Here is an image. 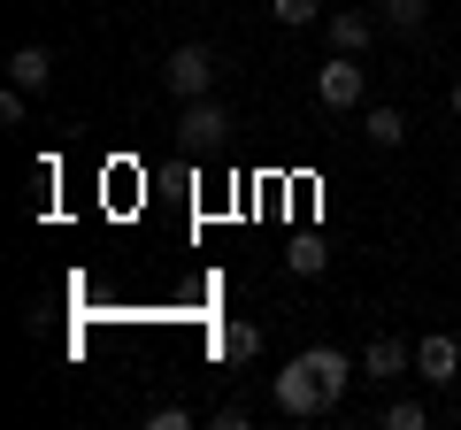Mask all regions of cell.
<instances>
[{
	"label": "cell",
	"instance_id": "cell-1",
	"mask_svg": "<svg viewBox=\"0 0 461 430\" xmlns=\"http://www.w3.org/2000/svg\"><path fill=\"white\" fill-rule=\"evenodd\" d=\"M269 399H277V415H293V423H315V415H330V392L315 384V369L300 362V354L277 369V377H269Z\"/></svg>",
	"mask_w": 461,
	"mask_h": 430
},
{
	"label": "cell",
	"instance_id": "cell-2",
	"mask_svg": "<svg viewBox=\"0 0 461 430\" xmlns=\"http://www.w3.org/2000/svg\"><path fill=\"white\" fill-rule=\"evenodd\" d=\"M162 85H169V100H208V93H215V47H200V39L169 47Z\"/></svg>",
	"mask_w": 461,
	"mask_h": 430
},
{
	"label": "cell",
	"instance_id": "cell-8",
	"mask_svg": "<svg viewBox=\"0 0 461 430\" xmlns=\"http://www.w3.org/2000/svg\"><path fill=\"white\" fill-rule=\"evenodd\" d=\"M300 362L315 369V384H323V392H330V408H339V399L354 392V362H346L339 346H308V354H300Z\"/></svg>",
	"mask_w": 461,
	"mask_h": 430
},
{
	"label": "cell",
	"instance_id": "cell-17",
	"mask_svg": "<svg viewBox=\"0 0 461 430\" xmlns=\"http://www.w3.org/2000/svg\"><path fill=\"white\" fill-rule=\"evenodd\" d=\"M208 423H215V430H247V408H239V399H223V408H215Z\"/></svg>",
	"mask_w": 461,
	"mask_h": 430
},
{
	"label": "cell",
	"instance_id": "cell-3",
	"mask_svg": "<svg viewBox=\"0 0 461 430\" xmlns=\"http://www.w3.org/2000/svg\"><path fill=\"white\" fill-rule=\"evenodd\" d=\"M315 100L323 108H339V116H354L369 100V69H362V54H330L323 69H315Z\"/></svg>",
	"mask_w": 461,
	"mask_h": 430
},
{
	"label": "cell",
	"instance_id": "cell-18",
	"mask_svg": "<svg viewBox=\"0 0 461 430\" xmlns=\"http://www.w3.org/2000/svg\"><path fill=\"white\" fill-rule=\"evenodd\" d=\"M147 423H154V430H185V423H193V415H185V408H177V399H169V408H154V415H147Z\"/></svg>",
	"mask_w": 461,
	"mask_h": 430
},
{
	"label": "cell",
	"instance_id": "cell-5",
	"mask_svg": "<svg viewBox=\"0 0 461 430\" xmlns=\"http://www.w3.org/2000/svg\"><path fill=\"white\" fill-rule=\"evenodd\" d=\"M415 377H423V384H454L461 377V338L423 331V338H415Z\"/></svg>",
	"mask_w": 461,
	"mask_h": 430
},
{
	"label": "cell",
	"instance_id": "cell-11",
	"mask_svg": "<svg viewBox=\"0 0 461 430\" xmlns=\"http://www.w3.org/2000/svg\"><path fill=\"white\" fill-rule=\"evenodd\" d=\"M254 354H262V331H254V323H223V331H215V362L247 369Z\"/></svg>",
	"mask_w": 461,
	"mask_h": 430
},
{
	"label": "cell",
	"instance_id": "cell-12",
	"mask_svg": "<svg viewBox=\"0 0 461 430\" xmlns=\"http://www.w3.org/2000/svg\"><path fill=\"white\" fill-rule=\"evenodd\" d=\"M285 269H293V277H323V269H330V246H323L315 231H300L293 246H285Z\"/></svg>",
	"mask_w": 461,
	"mask_h": 430
},
{
	"label": "cell",
	"instance_id": "cell-4",
	"mask_svg": "<svg viewBox=\"0 0 461 430\" xmlns=\"http://www.w3.org/2000/svg\"><path fill=\"white\" fill-rule=\"evenodd\" d=\"M177 139H185V147H193V154H215V147H223V139H230V108H223V100H185V108H177Z\"/></svg>",
	"mask_w": 461,
	"mask_h": 430
},
{
	"label": "cell",
	"instance_id": "cell-14",
	"mask_svg": "<svg viewBox=\"0 0 461 430\" xmlns=\"http://www.w3.org/2000/svg\"><path fill=\"white\" fill-rule=\"evenodd\" d=\"M377 423H384V430H423V423H430V408H423V399H393Z\"/></svg>",
	"mask_w": 461,
	"mask_h": 430
},
{
	"label": "cell",
	"instance_id": "cell-13",
	"mask_svg": "<svg viewBox=\"0 0 461 430\" xmlns=\"http://www.w3.org/2000/svg\"><path fill=\"white\" fill-rule=\"evenodd\" d=\"M423 16H430V0H377V23H384V31H400V39L423 31Z\"/></svg>",
	"mask_w": 461,
	"mask_h": 430
},
{
	"label": "cell",
	"instance_id": "cell-16",
	"mask_svg": "<svg viewBox=\"0 0 461 430\" xmlns=\"http://www.w3.org/2000/svg\"><path fill=\"white\" fill-rule=\"evenodd\" d=\"M23 116H32V93H23V85H0V123H8V131H16Z\"/></svg>",
	"mask_w": 461,
	"mask_h": 430
},
{
	"label": "cell",
	"instance_id": "cell-19",
	"mask_svg": "<svg viewBox=\"0 0 461 430\" xmlns=\"http://www.w3.org/2000/svg\"><path fill=\"white\" fill-rule=\"evenodd\" d=\"M454 116H461V77H454Z\"/></svg>",
	"mask_w": 461,
	"mask_h": 430
},
{
	"label": "cell",
	"instance_id": "cell-10",
	"mask_svg": "<svg viewBox=\"0 0 461 430\" xmlns=\"http://www.w3.org/2000/svg\"><path fill=\"white\" fill-rule=\"evenodd\" d=\"M362 139L369 147H408V116H400L393 100H377V108H362Z\"/></svg>",
	"mask_w": 461,
	"mask_h": 430
},
{
	"label": "cell",
	"instance_id": "cell-9",
	"mask_svg": "<svg viewBox=\"0 0 461 430\" xmlns=\"http://www.w3.org/2000/svg\"><path fill=\"white\" fill-rule=\"evenodd\" d=\"M8 85L47 93V85H54V54H47V47H16V54H8Z\"/></svg>",
	"mask_w": 461,
	"mask_h": 430
},
{
	"label": "cell",
	"instance_id": "cell-7",
	"mask_svg": "<svg viewBox=\"0 0 461 430\" xmlns=\"http://www.w3.org/2000/svg\"><path fill=\"white\" fill-rule=\"evenodd\" d=\"M408 369H415V346H408V338H369V346H362V377L393 384V377H408Z\"/></svg>",
	"mask_w": 461,
	"mask_h": 430
},
{
	"label": "cell",
	"instance_id": "cell-6",
	"mask_svg": "<svg viewBox=\"0 0 461 430\" xmlns=\"http://www.w3.org/2000/svg\"><path fill=\"white\" fill-rule=\"evenodd\" d=\"M323 31H330V54H369L384 23H377V16H362V8H330Z\"/></svg>",
	"mask_w": 461,
	"mask_h": 430
},
{
	"label": "cell",
	"instance_id": "cell-15",
	"mask_svg": "<svg viewBox=\"0 0 461 430\" xmlns=\"http://www.w3.org/2000/svg\"><path fill=\"white\" fill-rule=\"evenodd\" d=\"M269 16H277L285 31H308V23L323 16V8H315V0H269Z\"/></svg>",
	"mask_w": 461,
	"mask_h": 430
}]
</instances>
